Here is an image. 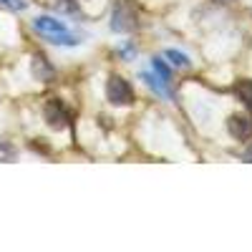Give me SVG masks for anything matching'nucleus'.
<instances>
[{
  "instance_id": "1",
  "label": "nucleus",
  "mask_w": 252,
  "mask_h": 252,
  "mask_svg": "<svg viewBox=\"0 0 252 252\" xmlns=\"http://www.w3.org/2000/svg\"><path fill=\"white\" fill-rule=\"evenodd\" d=\"M33 28L43 35L48 43H53V46H78L81 43V35L78 33L68 31L66 26L61 23V20H56L51 15H38L33 20Z\"/></svg>"
},
{
  "instance_id": "2",
  "label": "nucleus",
  "mask_w": 252,
  "mask_h": 252,
  "mask_svg": "<svg viewBox=\"0 0 252 252\" xmlns=\"http://www.w3.org/2000/svg\"><path fill=\"white\" fill-rule=\"evenodd\" d=\"M139 28V10L131 0H114L111 8V31L114 33H131Z\"/></svg>"
},
{
  "instance_id": "3",
  "label": "nucleus",
  "mask_w": 252,
  "mask_h": 252,
  "mask_svg": "<svg viewBox=\"0 0 252 252\" xmlns=\"http://www.w3.org/2000/svg\"><path fill=\"white\" fill-rule=\"evenodd\" d=\"M106 96L114 106H129L134 101V89L129 86V81H124L121 76H111L106 83Z\"/></svg>"
},
{
  "instance_id": "4",
  "label": "nucleus",
  "mask_w": 252,
  "mask_h": 252,
  "mask_svg": "<svg viewBox=\"0 0 252 252\" xmlns=\"http://www.w3.org/2000/svg\"><path fill=\"white\" fill-rule=\"evenodd\" d=\"M43 114H46V121H48V126H51V129H56V131L66 129V126H68V121H71V114H68V109L63 106V101H58V98H51V101L46 103Z\"/></svg>"
},
{
  "instance_id": "5",
  "label": "nucleus",
  "mask_w": 252,
  "mask_h": 252,
  "mask_svg": "<svg viewBox=\"0 0 252 252\" xmlns=\"http://www.w3.org/2000/svg\"><path fill=\"white\" fill-rule=\"evenodd\" d=\"M227 129H229V134H232L235 139L247 141L252 136V119L245 116V114H235V116L227 119Z\"/></svg>"
},
{
  "instance_id": "6",
  "label": "nucleus",
  "mask_w": 252,
  "mask_h": 252,
  "mask_svg": "<svg viewBox=\"0 0 252 252\" xmlns=\"http://www.w3.org/2000/svg\"><path fill=\"white\" fill-rule=\"evenodd\" d=\"M33 73H35L40 81L53 78V68L46 63V58H43V56H35V58H33Z\"/></svg>"
},
{
  "instance_id": "7",
  "label": "nucleus",
  "mask_w": 252,
  "mask_h": 252,
  "mask_svg": "<svg viewBox=\"0 0 252 252\" xmlns=\"http://www.w3.org/2000/svg\"><path fill=\"white\" fill-rule=\"evenodd\" d=\"M235 94H237V98L245 103V106L252 111V81H242V83H237V86H235Z\"/></svg>"
},
{
  "instance_id": "8",
  "label": "nucleus",
  "mask_w": 252,
  "mask_h": 252,
  "mask_svg": "<svg viewBox=\"0 0 252 252\" xmlns=\"http://www.w3.org/2000/svg\"><path fill=\"white\" fill-rule=\"evenodd\" d=\"M152 68H154V76L161 81V86H164L166 91H169V78H172V76H169V68H166L159 58H154V61H152Z\"/></svg>"
},
{
  "instance_id": "9",
  "label": "nucleus",
  "mask_w": 252,
  "mask_h": 252,
  "mask_svg": "<svg viewBox=\"0 0 252 252\" xmlns=\"http://www.w3.org/2000/svg\"><path fill=\"white\" fill-rule=\"evenodd\" d=\"M166 58H169L172 61V66H177V68H184L187 66V63H189V58L184 56V53H179V51H166Z\"/></svg>"
},
{
  "instance_id": "10",
  "label": "nucleus",
  "mask_w": 252,
  "mask_h": 252,
  "mask_svg": "<svg viewBox=\"0 0 252 252\" xmlns=\"http://www.w3.org/2000/svg\"><path fill=\"white\" fill-rule=\"evenodd\" d=\"M0 5H5L10 10H23L26 8V0H0Z\"/></svg>"
},
{
  "instance_id": "11",
  "label": "nucleus",
  "mask_w": 252,
  "mask_h": 252,
  "mask_svg": "<svg viewBox=\"0 0 252 252\" xmlns=\"http://www.w3.org/2000/svg\"><path fill=\"white\" fill-rule=\"evenodd\" d=\"M0 159H15V149L13 146H5V144H0Z\"/></svg>"
},
{
  "instance_id": "12",
  "label": "nucleus",
  "mask_w": 252,
  "mask_h": 252,
  "mask_svg": "<svg viewBox=\"0 0 252 252\" xmlns=\"http://www.w3.org/2000/svg\"><path fill=\"white\" fill-rule=\"evenodd\" d=\"M245 159H247V161H252V146H250V149L245 152Z\"/></svg>"
}]
</instances>
